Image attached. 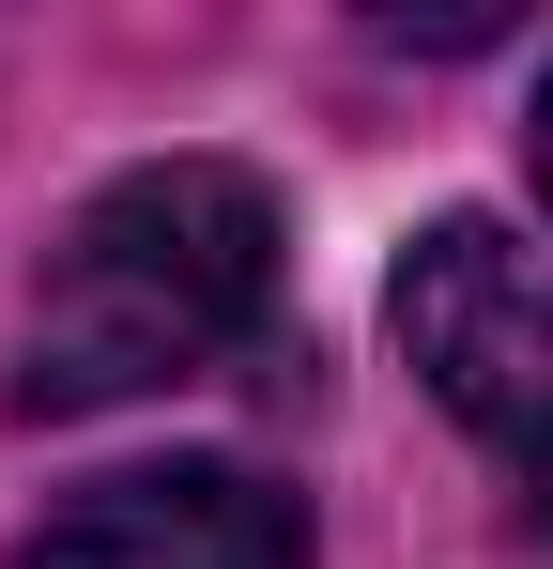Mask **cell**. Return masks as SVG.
Here are the masks:
<instances>
[{
  "instance_id": "obj_4",
  "label": "cell",
  "mask_w": 553,
  "mask_h": 569,
  "mask_svg": "<svg viewBox=\"0 0 553 569\" xmlns=\"http://www.w3.org/2000/svg\"><path fill=\"white\" fill-rule=\"evenodd\" d=\"M523 154H539V200H553V78H539V123H523Z\"/></svg>"
},
{
  "instance_id": "obj_5",
  "label": "cell",
  "mask_w": 553,
  "mask_h": 569,
  "mask_svg": "<svg viewBox=\"0 0 553 569\" xmlns=\"http://www.w3.org/2000/svg\"><path fill=\"white\" fill-rule=\"evenodd\" d=\"M539 508H553V462H539Z\"/></svg>"
},
{
  "instance_id": "obj_2",
  "label": "cell",
  "mask_w": 553,
  "mask_h": 569,
  "mask_svg": "<svg viewBox=\"0 0 553 569\" xmlns=\"http://www.w3.org/2000/svg\"><path fill=\"white\" fill-rule=\"evenodd\" d=\"M384 323H400L415 385L446 400L461 431L553 462V262L507 216H431L400 247V278H384Z\"/></svg>"
},
{
  "instance_id": "obj_3",
  "label": "cell",
  "mask_w": 553,
  "mask_h": 569,
  "mask_svg": "<svg viewBox=\"0 0 553 569\" xmlns=\"http://www.w3.org/2000/svg\"><path fill=\"white\" fill-rule=\"evenodd\" d=\"M16 569H308V508L247 462H123L78 477Z\"/></svg>"
},
{
  "instance_id": "obj_1",
  "label": "cell",
  "mask_w": 553,
  "mask_h": 569,
  "mask_svg": "<svg viewBox=\"0 0 553 569\" xmlns=\"http://www.w3.org/2000/svg\"><path fill=\"white\" fill-rule=\"evenodd\" d=\"M262 308H276V186L231 154H154L62 216L16 323V416H108V400L200 385L215 355L262 339Z\"/></svg>"
}]
</instances>
